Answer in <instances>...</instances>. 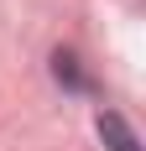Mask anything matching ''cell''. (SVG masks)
<instances>
[{
    "mask_svg": "<svg viewBox=\"0 0 146 151\" xmlns=\"http://www.w3.org/2000/svg\"><path fill=\"white\" fill-rule=\"evenodd\" d=\"M99 136L110 151H141V141H136V130L125 125V115H115V109H104L99 115Z\"/></svg>",
    "mask_w": 146,
    "mask_h": 151,
    "instance_id": "6da1fadb",
    "label": "cell"
},
{
    "mask_svg": "<svg viewBox=\"0 0 146 151\" xmlns=\"http://www.w3.org/2000/svg\"><path fill=\"white\" fill-rule=\"evenodd\" d=\"M52 73H58L68 89H89V78H84V68H78L73 52H58V58H52Z\"/></svg>",
    "mask_w": 146,
    "mask_h": 151,
    "instance_id": "7a4b0ae2",
    "label": "cell"
}]
</instances>
